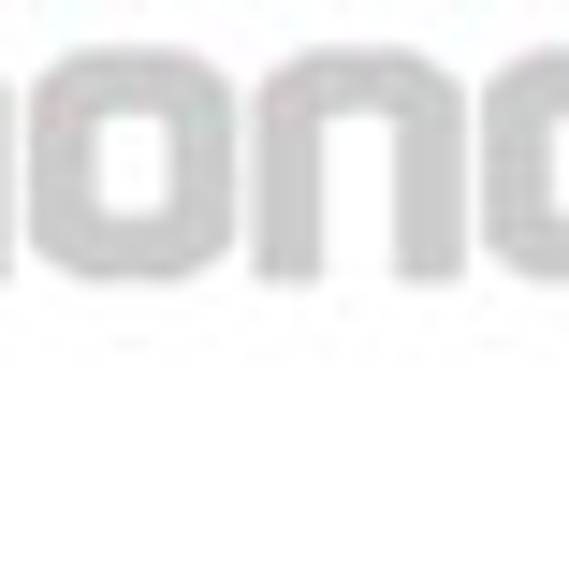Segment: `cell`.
<instances>
[{"instance_id": "7a4b0ae2", "label": "cell", "mask_w": 569, "mask_h": 569, "mask_svg": "<svg viewBox=\"0 0 569 569\" xmlns=\"http://www.w3.org/2000/svg\"><path fill=\"white\" fill-rule=\"evenodd\" d=\"M30 234L73 278H190L234 249V88L204 59H59L30 88Z\"/></svg>"}, {"instance_id": "6da1fadb", "label": "cell", "mask_w": 569, "mask_h": 569, "mask_svg": "<svg viewBox=\"0 0 569 569\" xmlns=\"http://www.w3.org/2000/svg\"><path fill=\"white\" fill-rule=\"evenodd\" d=\"M468 88L423 59H292L249 102V263L292 292L336 263V219L380 234L395 278L468 263Z\"/></svg>"}, {"instance_id": "277c9868", "label": "cell", "mask_w": 569, "mask_h": 569, "mask_svg": "<svg viewBox=\"0 0 569 569\" xmlns=\"http://www.w3.org/2000/svg\"><path fill=\"white\" fill-rule=\"evenodd\" d=\"M0 161H16V118H0ZM0 263H16V204H0Z\"/></svg>"}, {"instance_id": "3957f363", "label": "cell", "mask_w": 569, "mask_h": 569, "mask_svg": "<svg viewBox=\"0 0 569 569\" xmlns=\"http://www.w3.org/2000/svg\"><path fill=\"white\" fill-rule=\"evenodd\" d=\"M482 234L526 278H569V44L482 88Z\"/></svg>"}]
</instances>
